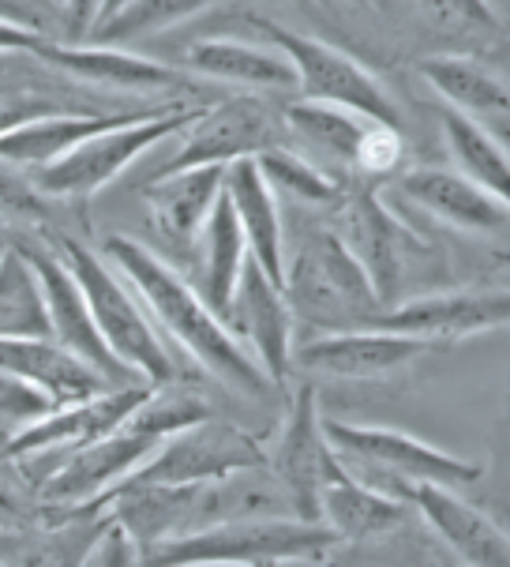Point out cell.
I'll return each instance as SVG.
<instances>
[{
  "label": "cell",
  "instance_id": "d6986e66",
  "mask_svg": "<svg viewBox=\"0 0 510 567\" xmlns=\"http://www.w3.org/2000/svg\"><path fill=\"white\" fill-rule=\"evenodd\" d=\"M282 124L285 136H293L296 143V155H304L312 166H320L326 177L350 185V169L357 162V147L364 128H368V117L326 102H293L282 110Z\"/></svg>",
  "mask_w": 510,
  "mask_h": 567
},
{
  "label": "cell",
  "instance_id": "74e56055",
  "mask_svg": "<svg viewBox=\"0 0 510 567\" xmlns=\"http://www.w3.org/2000/svg\"><path fill=\"white\" fill-rule=\"evenodd\" d=\"M105 0H64V8H69V31L75 42H83L86 34H91L94 19H98Z\"/></svg>",
  "mask_w": 510,
  "mask_h": 567
},
{
  "label": "cell",
  "instance_id": "277c9868",
  "mask_svg": "<svg viewBox=\"0 0 510 567\" xmlns=\"http://www.w3.org/2000/svg\"><path fill=\"white\" fill-rule=\"evenodd\" d=\"M56 248H61L75 286L83 290L86 309H91L105 346L113 350V358L128 364L132 372H139L147 383L177 380V369H173V361L166 353V342L154 331L150 316L143 312V301L136 297V290L121 282V271H113L105 259H98L80 241H56Z\"/></svg>",
  "mask_w": 510,
  "mask_h": 567
},
{
  "label": "cell",
  "instance_id": "4316f807",
  "mask_svg": "<svg viewBox=\"0 0 510 567\" xmlns=\"http://www.w3.org/2000/svg\"><path fill=\"white\" fill-rule=\"evenodd\" d=\"M196 248H199V256H204L199 293H204V301L221 316L229 305V293H233V286H237L240 267H244V259H248L244 234H240L237 210H233V204H229L226 188H221L218 204L210 207L207 223L196 237Z\"/></svg>",
  "mask_w": 510,
  "mask_h": 567
},
{
  "label": "cell",
  "instance_id": "3957f363",
  "mask_svg": "<svg viewBox=\"0 0 510 567\" xmlns=\"http://www.w3.org/2000/svg\"><path fill=\"white\" fill-rule=\"evenodd\" d=\"M339 542L323 523L301 515H252L166 537L143 549L139 564L154 567H252L323 556Z\"/></svg>",
  "mask_w": 510,
  "mask_h": 567
},
{
  "label": "cell",
  "instance_id": "7a4b0ae2",
  "mask_svg": "<svg viewBox=\"0 0 510 567\" xmlns=\"http://www.w3.org/2000/svg\"><path fill=\"white\" fill-rule=\"evenodd\" d=\"M282 293L293 320L315 331H353L383 312L368 271L331 226H304L282 237Z\"/></svg>",
  "mask_w": 510,
  "mask_h": 567
},
{
  "label": "cell",
  "instance_id": "b9f144b4",
  "mask_svg": "<svg viewBox=\"0 0 510 567\" xmlns=\"http://www.w3.org/2000/svg\"><path fill=\"white\" fill-rule=\"evenodd\" d=\"M8 245H12V234H8V229L0 226V256H4V248H8Z\"/></svg>",
  "mask_w": 510,
  "mask_h": 567
},
{
  "label": "cell",
  "instance_id": "f1b7e54d",
  "mask_svg": "<svg viewBox=\"0 0 510 567\" xmlns=\"http://www.w3.org/2000/svg\"><path fill=\"white\" fill-rule=\"evenodd\" d=\"M50 309L31 259L15 241L0 256V339H50Z\"/></svg>",
  "mask_w": 510,
  "mask_h": 567
},
{
  "label": "cell",
  "instance_id": "ab89813d",
  "mask_svg": "<svg viewBox=\"0 0 510 567\" xmlns=\"http://www.w3.org/2000/svg\"><path fill=\"white\" fill-rule=\"evenodd\" d=\"M0 19L19 23V27H34L38 31V8L31 0H0Z\"/></svg>",
  "mask_w": 510,
  "mask_h": 567
},
{
  "label": "cell",
  "instance_id": "7c38bea8",
  "mask_svg": "<svg viewBox=\"0 0 510 567\" xmlns=\"http://www.w3.org/2000/svg\"><path fill=\"white\" fill-rule=\"evenodd\" d=\"M229 334L252 353V361L271 383H282L293 369V312L282 286L274 282L252 256L244 259L229 305L221 312Z\"/></svg>",
  "mask_w": 510,
  "mask_h": 567
},
{
  "label": "cell",
  "instance_id": "52a82bcc",
  "mask_svg": "<svg viewBox=\"0 0 510 567\" xmlns=\"http://www.w3.org/2000/svg\"><path fill=\"white\" fill-rule=\"evenodd\" d=\"M259 31H263L267 42L290 61V69L296 75V91H301L304 102L342 105V110H353L368 121L394 124V128H398V113H394V102L387 99V91H383V86L375 83V75L364 69V64L353 61L350 53L334 50V45H326V42H315V38H304L296 31H285V27L259 23Z\"/></svg>",
  "mask_w": 510,
  "mask_h": 567
},
{
  "label": "cell",
  "instance_id": "e0dca14e",
  "mask_svg": "<svg viewBox=\"0 0 510 567\" xmlns=\"http://www.w3.org/2000/svg\"><path fill=\"white\" fill-rule=\"evenodd\" d=\"M53 69L91 86H105V91H177L188 80L177 69L150 56H136L121 45H98V42H75V45H53L45 38L34 50Z\"/></svg>",
  "mask_w": 510,
  "mask_h": 567
},
{
  "label": "cell",
  "instance_id": "44dd1931",
  "mask_svg": "<svg viewBox=\"0 0 510 567\" xmlns=\"http://www.w3.org/2000/svg\"><path fill=\"white\" fill-rule=\"evenodd\" d=\"M221 188H226L229 204L237 210L240 234H244L248 256L263 267L274 282H282V210H278V196L271 185L263 181L256 158H237L226 166V177H221Z\"/></svg>",
  "mask_w": 510,
  "mask_h": 567
},
{
  "label": "cell",
  "instance_id": "8992f818",
  "mask_svg": "<svg viewBox=\"0 0 510 567\" xmlns=\"http://www.w3.org/2000/svg\"><path fill=\"white\" fill-rule=\"evenodd\" d=\"M252 466H267V451L256 444V436L210 413L162 440L121 485H191Z\"/></svg>",
  "mask_w": 510,
  "mask_h": 567
},
{
  "label": "cell",
  "instance_id": "f546056e",
  "mask_svg": "<svg viewBox=\"0 0 510 567\" xmlns=\"http://www.w3.org/2000/svg\"><path fill=\"white\" fill-rule=\"evenodd\" d=\"M215 0H124L113 16L94 23V31L83 42L98 45H132L139 38H154L169 27L185 23V19L207 12Z\"/></svg>",
  "mask_w": 510,
  "mask_h": 567
},
{
  "label": "cell",
  "instance_id": "30bf717a",
  "mask_svg": "<svg viewBox=\"0 0 510 567\" xmlns=\"http://www.w3.org/2000/svg\"><path fill=\"white\" fill-rule=\"evenodd\" d=\"M267 466H271V474L285 485L296 515L320 523L323 488L342 482L350 470H345L342 455L334 451L331 440H326L312 383H301V388H296L290 417H285V425H282L274 455H267Z\"/></svg>",
  "mask_w": 510,
  "mask_h": 567
},
{
  "label": "cell",
  "instance_id": "836d02e7",
  "mask_svg": "<svg viewBox=\"0 0 510 567\" xmlns=\"http://www.w3.org/2000/svg\"><path fill=\"white\" fill-rule=\"evenodd\" d=\"M45 218H50V196L27 181L23 169L0 162V226L4 229H19V234H34V229H45Z\"/></svg>",
  "mask_w": 510,
  "mask_h": 567
},
{
  "label": "cell",
  "instance_id": "f35d334b",
  "mask_svg": "<svg viewBox=\"0 0 510 567\" xmlns=\"http://www.w3.org/2000/svg\"><path fill=\"white\" fill-rule=\"evenodd\" d=\"M42 42H45V34L34 31V27H19V23H8V19H0V53L38 50Z\"/></svg>",
  "mask_w": 510,
  "mask_h": 567
},
{
  "label": "cell",
  "instance_id": "83f0119b",
  "mask_svg": "<svg viewBox=\"0 0 510 567\" xmlns=\"http://www.w3.org/2000/svg\"><path fill=\"white\" fill-rule=\"evenodd\" d=\"M443 124V140H447V151L455 158L458 173H466L469 181H477L480 188H488L492 196H503L510 192V162H507V143L496 140L492 128H485L480 121L466 117V113L443 105L439 113Z\"/></svg>",
  "mask_w": 510,
  "mask_h": 567
},
{
  "label": "cell",
  "instance_id": "2e32d148",
  "mask_svg": "<svg viewBox=\"0 0 510 567\" xmlns=\"http://www.w3.org/2000/svg\"><path fill=\"white\" fill-rule=\"evenodd\" d=\"M402 196L409 204H417L420 210H428L439 223L466 229V234H503L507 229V199L492 196L488 188H480L477 181H469L466 173L458 169H439V166H425V169H409L406 177L398 181Z\"/></svg>",
  "mask_w": 510,
  "mask_h": 567
},
{
  "label": "cell",
  "instance_id": "1f68e13d",
  "mask_svg": "<svg viewBox=\"0 0 510 567\" xmlns=\"http://www.w3.org/2000/svg\"><path fill=\"white\" fill-rule=\"evenodd\" d=\"M256 166L263 173V181L271 185L274 196H285L293 204L304 207H331L342 196V181L326 177L320 166H312L304 155H296L293 147H267L256 155Z\"/></svg>",
  "mask_w": 510,
  "mask_h": 567
},
{
  "label": "cell",
  "instance_id": "ffe728a7",
  "mask_svg": "<svg viewBox=\"0 0 510 567\" xmlns=\"http://www.w3.org/2000/svg\"><path fill=\"white\" fill-rule=\"evenodd\" d=\"M413 504L420 507V515L428 518V526L443 542L455 549L466 564L477 567H507L510 560V542L488 515H480L473 504L455 496V488L417 482L413 485Z\"/></svg>",
  "mask_w": 510,
  "mask_h": 567
},
{
  "label": "cell",
  "instance_id": "6da1fadb",
  "mask_svg": "<svg viewBox=\"0 0 510 567\" xmlns=\"http://www.w3.org/2000/svg\"><path fill=\"white\" fill-rule=\"evenodd\" d=\"M105 256L121 271L124 282L136 290L143 309L158 320V327H166V334L177 339V346L191 361H199L210 377L244 391V395H263L267 383H271L267 372L229 334L226 320L210 309L204 293L185 275H177L166 259L154 256L147 245L132 241V237H110L105 241Z\"/></svg>",
  "mask_w": 510,
  "mask_h": 567
},
{
  "label": "cell",
  "instance_id": "603a6c76",
  "mask_svg": "<svg viewBox=\"0 0 510 567\" xmlns=\"http://www.w3.org/2000/svg\"><path fill=\"white\" fill-rule=\"evenodd\" d=\"M417 72L443 94L450 110L466 113L492 128L499 121L507 128V83L473 53H436L417 64Z\"/></svg>",
  "mask_w": 510,
  "mask_h": 567
},
{
  "label": "cell",
  "instance_id": "d4e9b609",
  "mask_svg": "<svg viewBox=\"0 0 510 567\" xmlns=\"http://www.w3.org/2000/svg\"><path fill=\"white\" fill-rule=\"evenodd\" d=\"M188 69L218 83L252 86V91H296V75L282 53L267 45L237 42V38H204L191 45Z\"/></svg>",
  "mask_w": 510,
  "mask_h": 567
},
{
  "label": "cell",
  "instance_id": "4fadbf2b",
  "mask_svg": "<svg viewBox=\"0 0 510 567\" xmlns=\"http://www.w3.org/2000/svg\"><path fill=\"white\" fill-rule=\"evenodd\" d=\"M150 383H132V388H110L94 399L83 402H69V406H53L50 413H42L31 425L15 429L12 440H8V458H23V455H38V458H53L64 455L72 447H83L98 436H110L124 425L136 402L143 399Z\"/></svg>",
  "mask_w": 510,
  "mask_h": 567
},
{
  "label": "cell",
  "instance_id": "60d3db41",
  "mask_svg": "<svg viewBox=\"0 0 510 567\" xmlns=\"http://www.w3.org/2000/svg\"><path fill=\"white\" fill-rule=\"evenodd\" d=\"M121 4H124V0H105V4H102V12H98V19H94V23H102L105 16H113V12H117ZM91 31H94V27H91Z\"/></svg>",
  "mask_w": 510,
  "mask_h": 567
},
{
  "label": "cell",
  "instance_id": "d6a6232c",
  "mask_svg": "<svg viewBox=\"0 0 510 567\" xmlns=\"http://www.w3.org/2000/svg\"><path fill=\"white\" fill-rule=\"evenodd\" d=\"M420 16L443 42H455V53H473L503 45V27L488 0H417Z\"/></svg>",
  "mask_w": 510,
  "mask_h": 567
},
{
  "label": "cell",
  "instance_id": "8fae6325",
  "mask_svg": "<svg viewBox=\"0 0 510 567\" xmlns=\"http://www.w3.org/2000/svg\"><path fill=\"white\" fill-rule=\"evenodd\" d=\"M326 440L334 444L342 458H364V463H375L387 474L402 477V482L417 485V482H431V485H447V488H461L473 485L485 466L473 463V458H458L450 451H439L425 444L417 436H406L398 429H379V425H345V421H323Z\"/></svg>",
  "mask_w": 510,
  "mask_h": 567
},
{
  "label": "cell",
  "instance_id": "ba28073f",
  "mask_svg": "<svg viewBox=\"0 0 510 567\" xmlns=\"http://www.w3.org/2000/svg\"><path fill=\"white\" fill-rule=\"evenodd\" d=\"M15 248L31 259V267L38 271V282H42L45 293V309H50V331L61 346H69L80 361L91 364L94 372H102L113 388H132V383H147L139 372H132L128 364L113 358V350L105 346L98 323H94L91 309L83 301V290L75 286V278L64 264L61 248L45 245L42 237L31 234H12Z\"/></svg>",
  "mask_w": 510,
  "mask_h": 567
},
{
  "label": "cell",
  "instance_id": "e575fe53",
  "mask_svg": "<svg viewBox=\"0 0 510 567\" xmlns=\"http://www.w3.org/2000/svg\"><path fill=\"white\" fill-rule=\"evenodd\" d=\"M50 410H53V402L45 399L42 391L31 388L27 380H19L15 372L0 369V425L23 429Z\"/></svg>",
  "mask_w": 510,
  "mask_h": 567
},
{
  "label": "cell",
  "instance_id": "8d00e7d4",
  "mask_svg": "<svg viewBox=\"0 0 510 567\" xmlns=\"http://www.w3.org/2000/svg\"><path fill=\"white\" fill-rule=\"evenodd\" d=\"M83 564H105V567H117V564H139V542L132 537L124 526L105 512L102 530L94 534L91 549H86Z\"/></svg>",
  "mask_w": 510,
  "mask_h": 567
},
{
  "label": "cell",
  "instance_id": "cb8c5ba5",
  "mask_svg": "<svg viewBox=\"0 0 510 567\" xmlns=\"http://www.w3.org/2000/svg\"><path fill=\"white\" fill-rule=\"evenodd\" d=\"M128 117H143V113H113V117H94V113H45V117L12 124V128L0 132V162H8L15 169H42L61 155H69L75 143H83L94 132Z\"/></svg>",
  "mask_w": 510,
  "mask_h": 567
},
{
  "label": "cell",
  "instance_id": "5bb4252c",
  "mask_svg": "<svg viewBox=\"0 0 510 567\" xmlns=\"http://www.w3.org/2000/svg\"><path fill=\"white\" fill-rule=\"evenodd\" d=\"M428 350V342L409 339V334L353 327V331H326L315 342L293 350V364L334 380H387L394 372L409 369Z\"/></svg>",
  "mask_w": 510,
  "mask_h": 567
},
{
  "label": "cell",
  "instance_id": "4dcf8cb0",
  "mask_svg": "<svg viewBox=\"0 0 510 567\" xmlns=\"http://www.w3.org/2000/svg\"><path fill=\"white\" fill-rule=\"evenodd\" d=\"M207 399L196 395V391L180 388L177 380H166V383H150L147 391H143V399L136 402V410L124 417V432H139V436H150V440H166L173 432L196 425V421L210 417Z\"/></svg>",
  "mask_w": 510,
  "mask_h": 567
},
{
  "label": "cell",
  "instance_id": "ac0fdd59",
  "mask_svg": "<svg viewBox=\"0 0 510 567\" xmlns=\"http://www.w3.org/2000/svg\"><path fill=\"white\" fill-rule=\"evenodd\" d=\"M0 369L15 372L19 380L38 388L53 406L94 399L113 388L102 372H94L91 364L75 358L53 334L50 339H0Z\"/></svg>",
  "mask_w": 510,
  "mask_h": 567
},
{
  "label": "cell",
  "instance_id": "9a60e30c",
  "mask_svg": "<svg viewBox=\"0 0 510 567\" xmlns=\"http://www.w3.org/2000/svg\"><path fill=\"white\" fill-rule=\"evenodd\" d=\"M510 312L507 290H485V293H428L417 301H394L383 309L368 327L394 334H409L428 346L436 342H458L469 334L503 327Z\"/></svg>",
  "mask_w": 510,
  "mask_h": 567
},
{
  "label": "cell",
  "instance_id": "d590c367",
  "mask_svg": "<svg viewBox=\"0 0 510 567\" xmlns=\"http://www.w3.org/2000/svg\"><path fill=\"white\" fill-rule=\"evenodd\" d=\"M402 162V136L394 124H379V121H368L361 136V147H357V162L353 169L361 173H391L394 166Z\"/></svg>",
  "mask_w": 510,
  "mask_h": 567
},
{
  "label": "cell",
  "instance_id": "484cf974",
  "mask_svg": "<svg viewBox=\"0 0 510 567\" xmlns=\"http://www.w3.org/2000/svg\"><path fill=\"white\" fill-rule=\"evenodd\" d=\"M320 523L339 542H364V537L391 534L406 523V504L398 496L372 488L368 482H357L345 474L342 482L323 488L320 496Z\"/></svg>",
  "mask_w": 510,
  "mask_h": 567
},
{
  "label": "cell",
  "instance_id": "5b68a950",
  "mask_svg": "<svg viewBox=\"0 0 510 567\" xmlns=\"http://www.w3.org/2000/svg\"><path fill=\"white\" fill-rule=\"evenodd\" d=\"M199 105L173 113H143V117L117 121L110 128L94 132L83 143H75L69 155H61L50 166L34 173V185L50 199H91L98 196L105 185L121 177L132 162L150 155L158 143L177 136L185 124L196 117Z\"/></svg>",
  "mask_w": 510,
  "mask_h": 567
},
{
  "label": "cell",
  "instance_id": "7402d4cb",
  "mask_svg": "<svg viewBox=\"0 0 510 567\" xmlns=\"http://www.w3.org/2000/svg\"><path fill=\"white\" fill-rule=\"evenodd\" d=\"M226 166H196V169H169L147 185L150 223L166 234L169 245L188 248L196 245L210 207L221 196Z\"/></svg>",
  "mask_w": 510,
  "mask_h": 567
},
{
  "label": "cell",
  "instance_id": "9c48e42d",
  "mask_svg": "<svg viewBox=\"0 0 510 567\" xmlns=\"http://www.w3.org/2000/svg\"><path fill=\"white\" fill-rule=\"evenodd\" d=\"M180 147L173 151L166 169H196V166H229L237 158H256L267 147H282L285 124L259 99H226L218 105H199V113L177 132Z\"/></svg>",
  "mask_w": 510,
  "mask_h": 567
}]
</instances>
